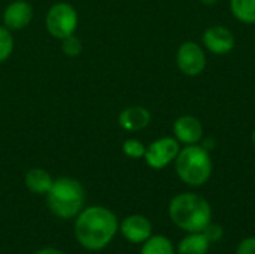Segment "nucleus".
I'll return each mask as SVG.
<instances>
[{"mask_svg":"<svg viewBox=\"0 0 255 254\" xmlns=\"http://www.w3.org/2000/svg\"><path fill=\"white\" fill-rule=\"evenodd\" d=\"M173 135L178 142L194 145L203 136V127L200 121L193 115H182L173 124Z\"/></svg>","mask_w":255,"mask_h":254,"instance_id":"nucleus-11","label":"nucleus"},{"mask_svg":"<svg viewBox=\"0 0 255 254\" xmlns=\"http://www.w3.org/2000/svg\"><path fill=\"white\" fill-rule=\"evenodd\" d=\"M123 153L128 157V159H143L145 153H146V147L137 141V139H127L123 144Z\"/></svg>","mask_w":255,"mask_h":254,"instance_id":"nucleus-19","label":"nucleus"},{"mask_svg":"<svg viewBox=\"0 0 255 254\" xmlns=\"http://www.w3.org/2000/svg\"><path fill=\"white\" fill-rule=\"evenodd\" d=\"M179 142L175 138H161L154 141L143 156L146 165L152 169H164L179 154Z\"/></svg>","mask_w":255,"mask_h":254,"instance_id":"nucleus-6","label":"nucleus"},{"mask_svg":"<svg viewBox=\"0 0 255 254\" xmlns=\"http://www.w3.org/2000/svg\"><path fill=\"white\" fill-rule=\"evenodd\" d=\"M209 240L203 232H194L181 240L178 246V254H208Z\"/></svg>","mask_w":255,"mask_h":254,"instance_id":"nucleus-14","label":"nucleus"},{"mask_svg":"<svg viewBox=\"0 0 255 254\" xmlns=\"http://www.w3.org/2000/svg\"><path fill=\"white\" fill-rule=\"evenodd\" d=\"M78 12L76 9L66 1H58L49 7L45 16V27L48 33L61 40L70 34H75L78 28Z\"/></svg>","mask_w":255,"mask_h":254,"instance_id":"nucleus-5","label":"nucleus"},{"mask_svg":"<svg viewBox=\"0 0 255 254\" xmlns=\"http://www.w3.org/2000/svg\"><path fill=\"white\" fill-rule=\"evenodd\" d=\"M36 254H66V253H63V252H60V250H57V249H52V247H46V249L39 250Z\"/></svg>","mask_w":255,"mask_h":254,"instance_id":"nucleus-22","label":"nucleus"},{"mask_svg":"<svg viewBox=\"0 0 255 254\" xmlns=\"http://www.w3.org/2000/svg\"><path fill=\"white\" fill-rule=\"evenodd\" d=\"M140 254H175V249L170 243L163 235H151L145 243L140 250Z\"/></svg>","mask_w":255,"mask_h":254,"instance_id":"nucleus-15","label":"nucleus"},{"mask_svg":"<svg viewBox=\"0 0 255 254\" xmlns=\"http://www.w3.org/2000/svg\"><path fill=\"white\" fill-rule=\"evenodd\" d=\"M151 123V114L143 106H128L118 115V124L127 132H139L148 127Z\"/></svg>","mask_w":255,"mask_h":254,"instance_id":"nucleus-12","label":"nucleus"},{"mask_svg":"<svg viewBox=\"0 0 255 254\" xmlns=\"http://www.w3.org/2000/svg\"><path fill=\"white\" fill-rule=\"evenodd\" d=\"M176 63L182 73L188 76H197L206 66V55L197 43L185 42L178 49Z\"/></svg>","mask_w":255,"mask_h":254,"instance_id":"nucleus-7","label":"nucleus"},{"mask_svg":"<svg viewBox=\"0 0 255 254\" xmlns=\"http://www.w3.org/2000/svg\"><path fill=\"white\" fill-rule=\"evenodd\" d=\"M232 13L242 22H255V0H230Z\"/></svg>","mask_w":255,"mask_h":254,"instance_id":"nucleus-16","label":"nucleus"},{"mask_svg":"<svg viewBox=\"0 0 255 254\" xmlns=\"http://www.w3.org/2000/svg\"><path fill=\"white\" fill-rule=\"evenodd\" d=\"M170 220L188 234L202 232L212 220L209 202L196 193H181L169 204Z\"/></svg>","mask_w":255,"mask_h":254,"instance_id":"nucleus-2","label":"nucleus"},{"mask_svg":"<svg viewBox=\"0 0 255 254\" xmlns=\"http://www.w3.org/2000/svg\"><path fill=\"white\" fill-rule=\"evenodd\" d=\"M202 232H203L205 237L209 240V243H215V241L221 240V238H223V234H224L223 228H221L220 225H217V223H212V222H211Z\"/></svg>","mask_w":255,"mask_h":254,"instance_id":"nucleus-20","label":"nucleus"},{"mask_svg":"<svg viewBox=\"0 0 255 254\" xmlns=\"http://www.w3.org/2000/svg\"><path fill=\"white\" fill-rule=\"evenodd\" d=\"M176 174L188 186L205 184L212 174V160L205 147L188 145L175 159Z\"/></svg>","mask_w":255,"mask_h":254,"instance_id":"nucleus-4","label":"nucleus"},{"mask_svg":"<svg viewBox=\"0 0 255 254\" xmlns=\"http://www.w3.org/2000/svg\"><path fill=\"white\" fill-rule=\"evenodd\" d=\"M13 37L12 31L4 25H0V63H4L13 52Z\"/></svg>","mask_w":255,"mask_h":254,"instance_id":"nucleus-17","label":"nucleus"},{"mask_svg":"<svg viewBox=\"0 0 255 254\" xmlns=\"http://www.w3.org/2000/svg\"><path fill=\"white\" fill-rule=\"evenodd\" d=\"M52 183L54 180L51 174L42 168H31L24 175L25 187L34 195H46L52 187Z\"/></svg>","mask_w":255,"mask_h":254,"instance_id":"nucleus-13","label":"nucleus"},{"mask_svg":"<svg viewBox=\"0 0 255 254\" xmlns=\"http://www.w3.org/2000/svg\"><path fill=\"white\" fill-rule=\"evenodd\" d=\"M218 0H202V3L203 4H209V6H212V4H215Z\"/></svg>","mask_w":255,"mask_h":254,"instance_id":"nucleus-23","label":"nucleus"},{"mask_svg":"<svg viewBox=\"0 0 255 254\" xmlns=\"http://www.w3.org/2000/svg\"><path fill=\"white\" fill-rule=\"evenodd\" d=\"M236 254H255V238H245L244 241H241V244L238 246Z\"/></svg>","mask_w":255,"mask_h":254,"instance_id":"nucleus-21","label":"nucleus"},{"mask_svg":"<svg viewBox=\"0 0 255 254\" xmlns=\"http://www.w3.org/2000/svg\"><path fill=\"white\" fill-rule=\"evenodd\" d=\"M33 19V7L28 1L15 0L3 10V25L10 31L25 28Z\"/></svg>","mask_w":255,"mask_h":254,"instance_id":"nucleus-9","label":"nucleus"},{"mask_svg":"<svg viewBox=\"0 0 255 254\" xmlns=\"http://www.w3.org/2000/svg\"><path fill=\"white\" fill-rule=\"evenodd\" d=\"M203 43L211 52L223 55L233 49L235 36L229 28L223 25H214L203 33Z\"/></svg>","mask_w":255,"mask_h":254,"instance_id":"nucleus-10","label":"nucleus"},{"mask_svg":"<svg viewBox=\"0 0 255 254\" xmlns=\"http://www.w3.org/2000/svg\"><path fill=\"white\" fill-rule=\"evenodd\" d=\"M84 49L82 40L76 37L75 34H70L64 39H61V51L67 57H78Z\"/></svg>","mask_w":255,"mask_h":254,"instance_id":"nucleus-18","label":"nucleus"},{"mask_svg":"<svg viewBox=\"0 0 255 254\" xmlns=\"http://www.w3.org/2000/svg\"><path fill=\"white\" fill-rule=\"evenodd\" d=\"M120 229L117 216L105 207H88L76 216L75 237L87 250H103Z\"/></svg>","mask_w":255,"mask_h":254,"instance_id":"nucleus-1","label":"nucleus"},{"mask_svg":"<svg viewBox=\"0 0 255 254\" xmlns=\"http://www.w3.org/2000/svg\"><path fill=\"white\" fill-rule=\"evenodd\" d=\"M84 186L70 177L54 180L52 187L46 193V205L49 211L63 220L76 217L84 210Z\"/></svg>","mask_w":255,"mask_h":254,"instance_id":"nucleus-3","label":"nucleus"},{"mask_svg":"<svg viewBox=\"0 0 255 254\" xmlns=\"http://www.w3.org/2000/svg\"><path fill=\"white\" fill-rule=\"evenodd\" d=\"M253 144H254V145H255V130H254V132H253Z\"/></svg>","mask_w":255,"mask_h":254,"instance_id":"nucleus-24","label":"nucleus"},{"mask_svg":"<svg viewBox=\"0 0 255 254\" xmlns=\"http://www.w3.org/2000/svg\"><path fill=\"white\" fill-rule=\"evenodd\" d=\"M120 232L128 243L143 244L152 235V225L146 217L140 214H133L126 217L120 223Z\"/></svg>","mask_w":255,"mask_h":254,"instance_id":"nucleus-8","label":"nucleus"}]
</instances>
